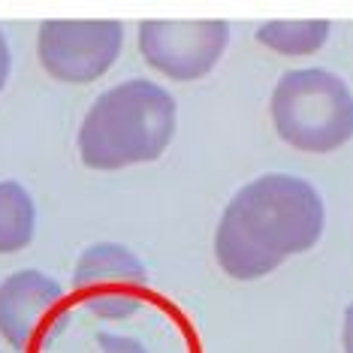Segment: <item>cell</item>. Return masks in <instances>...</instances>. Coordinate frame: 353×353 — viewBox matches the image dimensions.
<instances>
[{
  "label": "cell",
  "mask_w": 353,
  "mask_h": 353,
  "mask_svg": "<svg viewBox=\"0 0 353 353\" xmlns=\"http://www.w3.org/2000/svg\"><path fill=\"white\" fill-rule=\"evenodd\" d=\"M326 230L317 184L293 172H263L236 190L214 227V260L232 281H260L311 251Z\"/></svg>",
  "instance_id": "cell-1"
},
{
  "label": "cell",
  "mask_w": 353,
  "mask_h": 353,
  "mask_svg": "<svg viewBox=\"0 0 353 353\" xmlns=\"http://www.w3.org/2000/svg\"><path fill=\"white\" fill-rule=\"evenodd\" d=\"M179 103L154 79H124L88 106L76 133L79 157L94 172L154 163L172 145Z\"/></svg>",
  "instance_id": "cell-2"
},
{
  "label": "cell",
  "mask_w": 353,
  "mask_h": 353,
  "mask_svg": "<svg viewBox=\"0 0 353 353\" xmlns=\"http://www.w3.org/2000/svg\"><path fill=\"white\" fill-rule=\"evenodd\" d=\"M269 118L284 145L329 154L353 139V91L326 67L287 70L269 94Z\"/></svg>",
  "instance_id": "cell-3"
},
{
  "label": "cell",
  "mask_w": 353,
  "mask_h": 353,
  "mask_svg": "<svg viewBox=\"0 0 353 353\" xmlns=\"http://www.w3.org/2000/svg\"><path fill=\"white\" fill-rule=\"evenodd\" d=\"M127 28L115 19H46L37 28V61L54 82L91 85L115 67Z\"/></svg>",
  "instance_id": "cell-4"
},
{
  "label": "cell",
  "mask_w": 353,
  "mask_h": 353,
  "mask_svg": "<svg viewBox=\"0 0 353 353\" xmlns=\"http://www.w3.org/2000/svg\"><path fill=\"white\" fill-rule=\"evenodd\" d=\"M142 61L172 82L205 79L230 46V25L221 19H148L136 28Z\"/></svg>",
  "instance_id": "cell-5"
},
{
  "label": "cell",
  "mask_w": 353,
  "mask_h": 353,
  "mask_svg": "<svg viewBox=\"0 0 353 353\" xmlns=\"http://www.w3.org/2000/svg\"><path fill=\"white\" fill-rule=\"evenodd\" d=\"M63 287L39 269H19L0 281V335L19 353H37L54 329Z\"/></svg>",
  "instance_id": "cell-6"
},
{
  "label": "cell",
  "mask_w": 353,
  "mask_h": 353,
  "mask_svg": "<svg viewBox=\"0 0 353 353\" xmlns=\"http://www.w3.org/2000/svg\"><path fill=\"white\" fill-rule=\"evenodd\" d=\"M148 284L145 263L118 242H94L76 260L73 290L94 302H115Z\"/></svg>",
  "instance_id": "cell-7"
},
{
  "label": "cell",
  "mask_w": 353,
  "mask_h": 353,
  "mask_svg": "<svg viewBox=\"0 0 353 353\" xmlns=\"http://www.w3.org/2000/svg\"><path fill=\"white\" fill-rule=\"evenodd\" d=\"M329 34H332V21L326 19H278L263 21L254 30L256 43L275 54H284V58H305V54L320 52Z\"/></svg>",
  "instance_id": "cell-8"
},
{
  "label": "cell",
  "mask_w": 353,
  "mask_h": 353,
  "mask_svg": "<svg viewBox=\"0 0 353 353\" xmlns=\"http://www.w3.org/2000/svg\"><path fill=\"white\" fill-rule=\"evenodd\" d=\"M37 236V203L15 179L0 181V254H19Z\"/></svg>",
  "instance_id": "cell-9"
},
{
  "label": "cell",
  "mask_w": 353,
  "mask_h": 353,
  "mask_svg": "<svg viewBox=\"0 0 353 353\" xmlns=\"http://www.w3.org/2000/svg\"><path fill=\"white\" fill-rule=\"evenodd\" d=\"M10 76H12V52H10V39H6L3 28H0V94H3Z\"/></svg>",
  "instance_id": "cell-10"
},
{
  "label": "cell",
  "mask_w": 353,
  "mask_h": 353,
  "mask_svg": "<svg viewBox=\"0 0 353 353\" xmlns=\"http://www.w3.org/2000/svg\"><path fill=\"white\" fill-rule=\"evenodd\" d=\"M341 353H353V299L347 302L341 317Z\"/></svg>",
  "instance_id": "cell-11"
},
{
  "label": "cell",
  "mask_w": 353,
  "mask_h": 353,
  "mask_svg": "<svg viewBox=\"0 0 353 353\" xmlns=\"http://www.w3.org/2000/svg\"><path fill=\"white\" fill-rule=\"evenodd\" d=\"M0 353H3V350H0Z\"/></svg>",
  "instance_id": "cell-12"
}]
</instances>
